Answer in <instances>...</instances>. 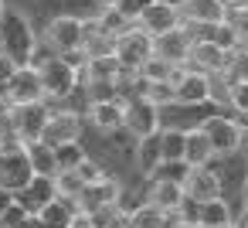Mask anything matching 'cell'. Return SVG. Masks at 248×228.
Instances as JSON below:
<instances>
[{
	"instance_id": "cell-26",
	"label": "cell",
	"mask_w": 248,
	"mask_h": 228,
	"mask_svg": "<svg viewBox=\"0 0 248 228\" xmlns=\"http://www.w3.org/2000/svg\"><path fill=\"white\" fill-rule=\"evenodd\" d=\"M133 163L143 177H150L160 163V133L146 136V140H136V153H133Z\"/></svg>"
},
{
	"instance_id": "cell-36",
	"label": "cell",
	"mask_w": 248,
	"mask_h": 228,
	"mask_svg": "<svg viewBox=\"0 0 248 228\" xmlns=\"http://www.w3.org/2000/svg\"><path fill=\"white\" fill-rule=\"evenodd\" d=\"M24 218H28V211H24V204H17V197H14L4 211H0V228H21Z\"/></svg>"
},
{
	"instance_id": "cell-35",
	"label": "cell",
	"mask_w": 248,
	"mask_h": 228,
	"mask_svg": "<svg viewBox=\"0 0 248 228\" xmlns=\"http://www.w3.org/2000/svg\"><path fill=\"white\" fill-rule=\"evenodd\" d=\"M228 106H231L238 116H248V82L228 85Z\"/></svg>"
},
{
	"instance_id": "cell-44",
	"label": "cell",
	"mask_w": 248,
	"mask_h": 228,
	"mask_svg": "<svg viewBox=\"0 0 248 228\" xmlns=\"http://www.w3.org/2000/svg\"><path fill=\"white\" fill-rule=\"evenodd\" d=\"M7 7H11V4H7V0H0V17H4V14H7Z\"/></svg>"
},
{
	"instance_id": "cell-13",
	"label": "cell",
	"mask_w": 248,
	"mask_h": 228,
	"mask_svg": "<svg viewBox=\"0 0 248 228\" xmlns=\"http://www.w3.org/2000/svg\"><path fill=\"white\" fill-rule=\"evenodd\" d=\"M119 201H123V184H119V177L109 174L99 184H85L82 194L75 197V208H78V214H92V211L109 208V204H119Z\"/></svg>"
},
{
	"instance_id": "cell-23",
	"label": "cell",
	"mask_w": 248,
	"mask_h": 228,
	"mask_svg": "<svg viewBox=\"0 0 248 228\" xmlns=\"http://www.w3.org/2000/svg\"><path fill=\"white\" fill-rule=\"evenodd\" d=\"M221 225H234V208H231V201H228V197L201 201L197 228H221Z\"/></svg>"
},
{
	"instance_id": "cell-24",
	"label": "cell",
	"mask_w": 248,
	"mask_h": 228,
	"mask_svg": "<svg viewBox=\"0 0 248 228\" xmlns=\"http://www.w3.org/2000/svg\"><path fill=\"white\" fill-rule=\"evenodd\" d=\"M38 218H41L45 228H72V221L78 218V208H75V201L55 197L51 204H45V208L38 211Z\"/></svg>"
},
{
	"instance_id": "cell-2",
	"label": "cell",
	"mask_w": 248,
	"mask_h": 228,
	"mask_svg": "<svg viewBox=\"0 0 248 228\" xmlns=\"http://www.w3.org/2000/svg\"><path fill=\"white\" fill-rule=\"evenodd\" d=\"M82 41H85V21L82 17H48L45 21L41 45H48L58 58L82 55Z\"/></svg>"
},
{
	"instance_id": "cell-47",
	"label": "cell",
	"mask_w": 248,
	"mask_h": 228,
	"mask_svg": "<svg viewBox=\"0 0 248 228\" xmlns=\"http://www.w3.org/2000/svg\"><path fill=\"white\" fill-rule=\"evenodd\" d=\"M221 228H234V225H221Z\"/></svg>"
},
{
	"instance_id": "cell-20",
	"label": "cell",
	"mask_w": 248,
	"mask_h": 228,
	"mask_svg": "<svg viewBox=\"0 0 248 228\" xmlns=\"http://www.w3.org/2000/svg\"><path fill=\"white\" fill-rule=\"evenodd\" d=\"M190 62H194V68L204 72V75H221L224 65H228V55L217 51V48L201 34V38H194V45H190Z\"/></svg>"
},
{
	"instance_id": "cell-6",
	"label": "cell",
	"mask_w": 248,
	"mask_h": 228,
	"mask_svg": "<svg viewBox=\"0 0 248 228\" xmlns=\"http://www.w3.org/2000/svg\"><path fill=\"white\" fill-rule=\"evenodd\" d=\"M173 102H180V106H214V79L197 72V68H177Z\"/></svg>"
},
{
	"instance_id": "cell-5",
	"label": "cell",
	"mask_w": 248,
	"mask_h": 228,
	"mask_svg": "<svg viewBox=\"0 0 248 228\" xmlns=\"http://www.w3.org/2000/svg\"><path fill=\"white\" fill-rule=\"evenodd\" d=\"M48 102H31V106H7V123H11V133L14 140L24 147V143H34L41 140L45 126H48Z\"/></svg>"
},
{
	"instance_id": "cell-30",
	"label": "cell",
	"mask_w": 248,
	"mask_h": 228,
	"mask_svg": "<svg viewBox=\"0 0 248 228\" xmlns=\"http://www.w3.org/2000/svg\"><path fill=\"white\" fill-rule=\"evenodd\" d=\"M89 157V150L82 143H65V147H55V170H78V163Z\"/></svg>"
},
{
	"instance_id": "cell-34",
	"label": "cell",
	"mask_w": 248,
	"mask_h": 228,
	"mask_svg": "<svg viewBox=\"0 0 248 228\" xmlns=\"http://www.w3.org/2000/svg\"><path fill=\"white\" fill-rule=\"evenodd\" d=\"M78 177H82V184H99V180H106L109 177V170L99 163V160H92V157H85L82 163H78V170H75Z\"/></svg>"
},
{
	"instance_id": "cell-37",
	"label": "cell",
	"mask_w": 248,
	"mask_h": 228,
	"mask_svg": "<svg viewBox=\"0 0 248 228\" xmlns=\"http://www.w3.org/2000/svg\"><path fill=\"white\" fill-rule=\"evenodd\" d=\"M150 4H153V0H116V11H119L129 24H136V17H140Z\"/></svg>"
},
{
	"instance_id": "cell-1",
	"label": "cell",
	"mask_w": 248,
	"mask_h": 228,
	"mask_svg": "<svg viewBox=\"0 0 248 228\" xmlns=\"http://www.w3.org/2000/svg\"><path fill=\"white\" fill-rule=\"evenodd\" d=\"M38 45H41V38L34 34V24L28 17V11L7 7V14L0 17V51H4L17 68H24V65H31Z\"/></svg>"
},
{
	"instance_id": "cell-10",
	"label": "cell",
	"mask_w": 248,
	"mask_h": 228,
	"mask_svg": "<svg viewBox=\"0 0 248 228\" xmlns=\"http://www.w3.org/2000/svg\"><path fill=\"white\" fill-rule=\"evenodd\" d=\"M190 45H194V34L180 24L177 31L153 38V58H160V62H167L173 68H184L190 62Z\"/></svg>"
},
{
	"instance_id": "cell-48",
	"label": "cell",
	"mask_w": 248,
	"mask_h": 228,
	"mask_svg": "<svg viewBox=\"0 0 248 228\" xmlns=\"http://www.w3.org/2000/svg\"><path fill=\"white\" fill-rule=\"evenodd\" d=\"M245 228H248V221H245Z\"/></svg>"
},
{
	"instance_id": "cell-41",
	"label": "cell",
	"mask_w": 248,
	"mask_h": 228,
	"mask_svg": "<svg viewBox=\"0 0 248 228\" xmlns=\"http://www.w3.org/2000/svg\"><path fill=\"white\" fill-rule=\"evenodd\" d=\"M72 228H95V225H92V221H89V218H85V214H78V218H75V221H72Z\"/></svg>"
},
{
	"instance_id": "cell-39",
	"label": "cell",
	"mask_w": 248,
	"mask_h": 228,
	"mask_svg": "<svg viewBox=\"0 0 248 228\" xmlns=\"http://www.w3.org/2000/svg\"><path fill=\"white\" fill-rule=\"evenodd\" d=\"M238 201H241V214L248 218V177H245V184L238 187Z\"/></svg>"
},
{
	"instance_id": "cell-43",
	"label": "cell",
	"mask_w": 248,
	"mask_h": 228,
	"mask_svg": "<svg viewBox=\"0 0 248 228\" xmlns=\"http://www.w3.org/2000/svg\"><path fill=\"white\" fill-rule=\"evenodd\" d=\"M11 201H14V194H7V191H0V211H4V208H7Z\"/></svg>"
},
{
	"instance_id": "cell-42",
	"label": "cell",
	"mask_w": 248,
	"mask_h": 228,
	"mask_svg": "<svg viewBox=\"0 0 248 228\" xmlns=\"http://www.w3.org/2000/svg\"><path fill=\"white\" fill-rule=\"evenodd\" d=\"M221 4L231 11V7H248V0H221Z\"/></svg>"
},
{
	"instance_id": "cell-38",
	"label": "cell",
	"mask_w": 248,
	"mask_h": 228,
	"mask_svg": "<svg viewBox=\"0 0 248 228\" xmlns=\"http://www.w3.org/2000/svg\"><path fill=\"white\" fill-rule=\"evenodd\" d=\"M177 218H180V225H194V228H197V218H201V201L184 197V204L177 208Z\"/></svg>"
},
{
	"instance_id": "cell-32",
	"label": "cell",
	"mask_w": 248,
	"mask_h": 228,
	"mask_svg": "<svg viewBox=\"0 0 248 228\" xmlns=\"http://www.w3.org/2000/svg\"><path fill=\"white\" fill-rule=\"evenodd\" d=\"M190 177V167L184 160H160L156 170L146 177V180H170V184H184Z\"/></svg>"
},
{
	"instance_id": "cell-17",
	"label": "cell",
	"mask_w": 248,
	"mask_h": 228,
	"mask_svg": "<svg viewBox=\"0 0 248 228\" xmlns=\"http://www.w3.org/2000/svg\"><path fill=\"white\" fill-rule=\"evenodd\" d=\"M28 7L45 17H82L85 24L102 11L95 0H28Z\"/></svg>"
},
{
	"instance_id": "cell-21",
	"label": "cell",
	"mask_w": 248,
	"mask_h": 228,
	"mask_svg": "<svg viewBox=\"0 0 248 228\" xmlns=\"http://www.w3.org/2000/svg\"><path fill=\"white\" fill-rule=\"evenodd\" d=\"M58 194H55V177H31L28 187L17 194V204H24L28 214H38L45 204H51Z\"/></svg>"
},
{
	"instance_id": "cell-45",
	"label": "cell",
	"mask_w": 248,
	"mask_h": 228,
	"mask_svg": "<svg viewBox=\"0 0 248 228\" xmlns=\"http://www.w3.org/2000/svg\"><path fill=\"white\" fill-rule=\"evenodd\" d=\"M0 147H4V126H0Z\"/></svg>"
},
{
	"instance_id": "cell-29",
	"label": "cell",
	"mask_w": 248,
	"mask_h": 228,
	"mask_svg": "<svg viewBox=\"0 0 248 228\" xmlns=\"http://www.w3.org/2000/svg\"><path fill=\"white\" fill-rule=\"evenodd\" d=\"M187 133L180 130H160V160H184Z\"/></svg>"
},
{
	"instance_id": "cell-22",
	"label": "cell",
	"mask_w": 248,
	"mask_h": 228,
	"mask_svg": "<svg viewBox=\"0 0 248 228\" xmlns=\"http://www.w3.org/2000/svg\"><path fill=\"white\" fill-rule=\"evenodd\" d=\"M214 160V150H211V140L204 136V130L197 126V130H187V147H184V163L190 167V170H197V167H207Z\"/></svg>"
},
{
	"instance_id": "cell-33",
	"label": "cell",
	"mask_w": 248,
	"mask_h": 228,
	"mask_svg": "<svg viewBox=\"0 0 248 228\" xmlns=\"http://www.w3.org/2000/svg\"><path fill=\"white\" fill-rule=\"evenodd\" d=\"M82 177L75 174V170H62V174H55V194L58 197H65V201H75L78 194H82Z\"/></svg>"
},
{
	"instance_id": "cell-7",
	"label": "cell",
	"mask_w": 248,
	"mask_h": 228,
	"mask_svg": "<svg viewBox=\"0 0 248 228\" xmlns=\"http://www.w3.org/2000/svg\"><path fill=\"white\" fill-rule=\"evenodd\" d=\"M31 163H28V153L21 143H4L0 147V191H7V194H21L31 180Z\"/></svg>"
},
{
	"instance_id": "cell-27",
	"label": "cell",
	"mask_w": 248,
	"mask_h": 228,
	"mask_svg": "<svg viewBox=\"0 0 248 228\" xmlns=\"http://www.w3.org/2000/svg\"><path fill=\"white\" fill-rule=\"evenodd\" d=\"M116 51V38L95 31L92 24H85V41H82V58H109Z\"/></svg>"
},
{
	"instance_id": "cell-18",
	"label": "cell",
	"mask_w": 248,
	"mask_h": 228,
	"mask_svg": "<svg viewBox=\"0 0 248 228\" xmlns=\"http://www.w3.org/2000/svg\"><path fill=\"white\" fill-rule=\"evenodd\" d=\"M184 184H170V180H146V194L143 204L156 208V211H177L184 204Z\"/></svg>"
},
{
	"instance_id": "cell-16",
	"label": "cell",
	"mask_w": 248,
	"mask_h": 228,
	"mask_svg": "<svg viewBox=\"0 0 248 228\" xmlns=\"http://www.w3.org/2000/svg\"><path fill=\"white\" fill-rule=\"evenodd\" d=\"M85 123L99 133H119L126 130V99H106V102H89Z\"/></svg>"
},
{
	"instance_id": "cell-8",
	"label": "cell",
	"mask_w": 248,
	"mask_h": 228,
	"mask_svg": "<svg viewBox=\"0 0 248 228\" xmlns=\"http://www.w3.org/2000/svg\"><path fill=\"white\" fill-rule=\"evenodd\" d=\"M116 62L123 65V72L136 75L150 58H153V38H146L140 28H126L119 38H116Z\"/></svg>"
},
{
	"instance_id": "cell-40",
	"label": "cell",
	"mask_w": 248,
	"mask_h": 228,
	"mask_svg": "<svg viewBox=\"0 0 248 228\" xmlns=\"http://www.w3.org/2000/svg\"><path fill=\"white\" fill-rule=\"evenodd\" d=\"M21 228H45V225H41V218H38V214H28Z\"/></svg>"
},
{
	"instance_id": "cell-14",
	"label": "cell",
	"mask_w": 248,
	"mask_h": 228,
	"mask_svg": "<svg viewBox=\"0 0 248 228\" xmlns=\"http://www.w3.org/2000/svg\"><path fill=\"white\" fill-rule=\"evenodd\" d=\"M228 14V7L221 0H184L180 4V24L184 28H197V31H211L214 24H221Z\"/></svg>"
},
{
	"instance_id": "cell-3",
	"label": "cell",
	"mask_w": 248,
	"mask_h": 228,
	"mask_svg": "<svg viewBox=\"0 0 248 228\" xmlns=\"http://www.w3.org/2000/svg\"><path fill=\"white\" fill-rule=\"evenodd\" d=\"M38 79H41L45 99H68L78 89V68L68 58H58V55H51L38 65Z\"/></svg>"
},
{
	"instance_id": "cell-46",
	"label": "cell",
	"mask_w": 248,
	"mask_h": 228,
	"mask_svg": "<svg viewBox=\"0 0 248 228\" xmlns=\"http://www.w3.org/2000/svg\"><path fill=\"white\" fill-rule=\"evenodd\" d=\"M177 228H194V225H177Z\"/></svg>"
},
{
	"instance_id": "cell-4",
	"label": "cell",
	"mask_w": 248,
	"mask_h": 228,
	"mask_svg": "<svg viewBox=\"0 0 248 228\" xmlns=\"http://www.w3.org/2000/svg\"><path fill=\"white\" fill-rule=\"evenodd\" d=\"M204 136L211 140V150L214 157H231V153H241V143H245V126L234 119V116H224V113H214L204 119Z\"/></svg>"
},
{
	"instance_id": "cell-11",
	"label": "cell",
	"mask_w": 248,
	"mask_h": 228,
	"mask_svg": "<svg viewBox=\"0 0 248 228\" xmlns=\"http://www.w3.org/2000/svg\"><path fill=\"white\" fill-rule=\"evenodd\" d=\"M4 99H7V106H31V102H45L38 68H31V65L17 68V72L11 75V82L4 85Z\"/></svg>"
},
{
	"instance_id": "cell-25",
	"label": "cell",
	"mask_w": 248,
	"mask_h": 228,
	"mask_svg": "<svg viewBox=\"0 0 248 228\" xmlns=\"http://www.w3.org/2000/svg\"><path fill=\"white\" fill-rule=\"evenodd\" d=\"M24 153H28V163H31V174L34 177H55V147L34 140V143H24Z\"/></svg>"
},
{
	"instance_id": "cell-9",
	"label": "cell",
	"mask_w": 248,
	"mask_h": 228,
	"mask_svg": "<svg viewBox=\"0 0 248 228\" xmlns=\"http://www.w3.org/2000/svg\"><path fill=\"white\" fill-rule=\"evenodd\" d=\"M85 136V119L82 113H72V109H58L48 116V126L41 133V143L48 147H65V143H82Z\"/></svg>"
},
{
	"instance_id": "cell-31",
	"label": "cell",
	"mask_w": 248,
	"mask_h": 228,
	"mask_svg": "<svg viewBox=\"0 0 248 228\" xmlns=\"http://www.w3.org/2000/svg\"><path fill=\"white\" fill-rule=\"evenodd\" d=\"M126 228H167V221H163V211L150 204H136L126 218Z\"/></svg>"
},
{
	"instance_id": "cell-15",
	"label": "cell",
	"mask_w": 248,
	"mask_h": 228,
	"mask_svg": "<svg viewBox=\"0 0 248 228\" xmlns=\"http://www.w3.org/2000/svg\"><path fill=\"white\" fill-rule=\"evenodd\" d=\"M133 28H140L146 38L170 34V31H177V28H180V11H177V7H170V4H160V0H153V4L136 17V24H133Z\"/></svg>"
},
{
	"instance_id": "cell-12",
	"label": "cell",
	"mask_w": 248,
	"mask_h": 228,
	"mask_svg": "<svg viewBox=\"0 0 248 228\" xmlns=\"http://www.w3.org/2000/svg\"><path fill=\"white\" fill-rule=\"evenodd\" d=\"M126 133L136 140H146L153 133H160V109L153 102H146L143 96L126 99Z\"/></svg>"
},
{
	"instance_id": "cell-28",
	"label": "cell",
	"mask_w": 248,
	"mask_h": 228,
	"mask_svg": "<svg viewBox=\"0 0 248 228\" xmlns=\"http://www.w3.org/2000/svg\"><path fill=\"white\" fill-rule=\"evenodd\" d=\"M204 38L217 48V51H224V55H234V51H241V38H238V31L228 24V21H221V24H214L211 31H204Z\"/></svg>"
},
{
	"instance_id": "cell-19",
	"label": "cell",
	"mask_w": 248,
	"mask_h": 228,
	"mask_svg": "<svg viewBox=\"0 0 248 228\" xmlns=\"http://www.w3.org/2000/svg\"><path fill=\"white\" fill-rule=\"evenodd\" d=\"M184 194H187L190 201H211V197H224V194H221V180H217V174H214V167H211V163H207V167L190 170V177L184 180Z\"/></svg>"
}]
</instances>
